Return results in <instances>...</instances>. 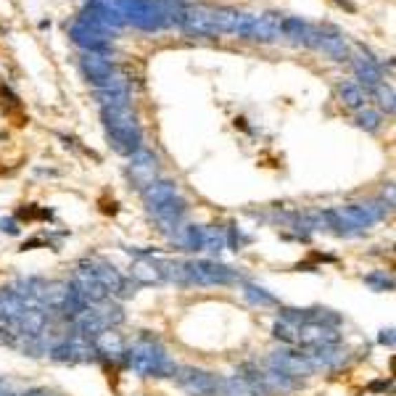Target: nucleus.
Returning <instances> with one entry per match:
<instances>
[{
	"mask_svg": "<svg viewBox=\"0 0 396 396\" xmlns=\"http://www.w3.org/2000/svg\"><path fill=\"white\" fill-rule=\"evenodd\" d=\"M246 296H249L253 304H259V306H275V304H278V299H275L272 293H267L264 288H256V285H246Z\"/></svg>",
	"mask_w": 396,
	"mask_h": 396,
	"instance_id": "19",
	"label": "nucleus"
},
{
	"mask_svg": "<svg viewBox=\"0 0 396 396\" xmlns=\"http://www.w3.org/2000/svg\"><path fill=\"white\" fill-rule=\"evenodd\" d=\"M269 364H272L275 370H280L283 375L293 378V380L309 378V375L315 373L312 362H309V359H306L301 351H275V354L269 357Z\"/></svg>",
	"mask_w": 396,
	"mask_h": 396,
	"instance_id": "7",
	"label": "nucleus"
},
{
	"mask_svg": "<svg viewBox=\"0 0 396 396\" xmlns=\"http://www.w3.org/2000/svg\"><path fill=\"white\" fill-rule=\"evenodd\" d=\"M0 230H3V233H8V236H16V233H19L16 220H3V222H0Z\"/></svg>",
	"mask_w": 396,
	"mask_h": 396,
	"instance_id": "24",
	"label": "nucleus"
},
{
	"mask_svg": "<svg viewBox=\"0 0 396 396\" xmlns=\"http://www.w3.org/2000/svg\"><path fill=\"white\" fill-rule=\"evenodd\" d=\"M132 278L138 280V283H161L164 278H161V269H158V264L154 262V259H138L135 264H132Z\"/></svg>",
	"mask_w": 396,
	"mask_h": 396,
	"instance_id": "15",
	"label": "nucleus"
},
{
	"mask_svg": "<svg viewBox=\"0 0 396 396\" xmlns=\"http://www.w3.org/2000/svg\"><path fill=\"white\" fill-rule=\"evenodd\" d=\"M19 396H53V394H48V391H40V388H37V391H27V394H19Z\"/></svg>",
	"mask_w": 396,
	"mask_h": 396,
	"instance_id": "26",
	"label": "nucleus"
},
{
	"mask_svg": "<svg viewBox=\"0 0 396 396\" xmlns=\"http://www.w3.org/2000/svg\"><path fill=\"white\" fill-rule=\"evenodd\" d=\"M50 357L56 362H69V364L90 362V359H95V348L87 338L74 335V338H69V341H63V344L50 348Z\"/></svg>",
	"mask_w": 396,
	"mask_h": 396,
	"instance_id": "8",
	"label": "nucleus"
},
{
	"mask_svg": "<svg viewBox=\"0 0 396 396\" xmlns=\"http://www.w3.org/2000/svg\"><path fill=\"white\" fill-rule=\"evenodd\" d=\"M341 98H344V103H346L348 109H362L364 103H367V95L357 85H351V82L341 85Z\"/></svg>",
	"mask_w": 396,
	"mask_h": 396,
	"instance_id": "18",
	"label": "nucleus"
},
{
	"mask_svg": "<svg viewBox=\"0 0 396 396\" xmlns=\"http://www.w3.org/2000/svg\"><path fill=\"white\" fill-rule=\"evenodd\" d=\"M172 378L188 396H217L220 391V378H214L211 373L198 370V367H188V364L174 367Z\"/></svg>",
	"mask_w": 396,
	"mask_h": 396,
	"instance_id": "4",
	"label": "nucleus"
},
{
	"mask_svg": "<svg viewBox=\"0 0 396 396\" xmlns=\"http://www.w3.org/2000/svg\"><path fill=\"white\" fill-rule=\"evenodd\" d=\"M37 217H50V211H34V206H27L19 211V220H37Z\"/></svg>",
	"mask_w": 396,
	"mask_h": 396,
	"instance_id": "23",
	"label": "nucleus"
},
{
	"mask_svg": "<svg viewBox=\"0 0 396 396\" xmlns=\"http://www.w3.org/2000/svg\"><path fill=\"white\" fill-rule=\"evenodd\" d=\"M185 269H188V280L196 285H230L238 280V275L230 267H225L220 262H209V259L185 262Z\"/></svg>",
	"mask_w": 396,
	"mask_h": 396,
	"instance_id": "5",
	"label": "nucleus"
},
{
	"mask_svg": "<svg viewBox=\"0 0 396 396\" xmlns=\"http://www.w3.org/2000/svg\"><path fill=\"white\" fill-rule=\"evenodd\" d=\"M72 288L79 293V299L85 304H98V301H106L109 293L106 288L101 285V280L93 275V269L87 267V262H79L77 272H74V280H72Z\"/></svg>",
	"mask_w": 396,
	"mask_h": 396,
	"instance_id": "6",
	"label": "nucleus"
},
{
	"mask_svg": "<svg viewBox=\"0 0 396 396\" xmlns=\"http://www.w3.org/2000/svg\"><path fill=\"white\" fill-rule=\"evenodd\" d=\"M296 331H299V325L291 322V320H285V317H280V320L275 322V328H272L275 338H280L283 344H291V346H296Z\"/></svg>",
	"mask_w": 396,
	"mask_h": 396,
	"instance_id": "17",
	"label": "nucleus"
},
{
	"mask_svg": "<svg viewBox=\"0 0 396 396\" xmlns=\"http://www.w3.org/2000/svg\"><path fill=\"white\" fill-rule=\"evenodd\" d=\"M386 217V206L383 204H346L341 209L325 211L322 220L338 233H351V230H367L370 225Z\"/></svg>",
	"mask_w": 396,
	"mask_h": 396,
	"instance_id": "3",
	"label": "nucleus"
},
{
	"mask_svg": "<svg viewBox=\"0 0 396 396\" xmlns=\"http://www.w3.org/2000/svg\"><path fill=\"white\" fill-rule=\"evenodd\" d=\"M236 378L246 386L249 396H272L267 388V383H264V373H262L259 367H253V364H243V367L238 370Z\"/></svg>",
	"mask_w": 396,
	"mask_h": 396,
	"instance_id": "13",
	"label": "nucleus"
},
{
	"mask_svg": "<svg viewBox=\"0 0 396 396\" xmlns=\"http://www.w3.org/2000/svg\"><path fill=\"white\" fill-rule=\"evenodd\" d=\"M378 95H380V106L391 114V111H394V93H391V87L378 85Z\"/></svg>",
	"mask_w": 396,
	"mask_h": 396,
	"instance_id": "22",
	"label": "nucleus"
},
{
	"mask_svg": "<svg viewBox=\"0 0 396 396\" xmlns=\"http://www.w3.org/2000/svg\"><path fill=\"white\" fill-rule=\"evenodd\" d=\"M380 344H388V346H394V331H383V333H380Z\"/></svg>",
	"mask_w": 396,
	"mask_h": 396,
	"instance_id": "25",
	"label": "nucleus"
},
{
	"mask_svg": "<svg viewBox=\"0 0 396 396\" xmlns=\"http://www.w3.org/2000/svg\"><path fill=\"white\" fill-rule=\"evenodd\" d=\"M85 262H87V267L93 269L95 278L101 280V285L106 288V293H109V296H129L125 275L114 267V264L103 262V259H85Z\"/></svg>",
	"mask_w": 396,
	"mask_h": 396,
	"instance_id": "10",
	"label": "nucleus"
},
{
	"mask_svg": "<svg viewBox=\"0 0 396 396\" xmlns=\"http://www.w3.org/2000/svg\"><path fill=\"white\" fill-rule=\"evenodd\" d=\"M304 357L312 362V367H338V364L346 359V354L335 346V344H325V346H309Z\"/></svg>",
	"mask_w": 396,
	"mask_h": 396,
	"instance_id": "12",
	"label": "nucleus"
},
{
	"mask_svg": "<svg viewBox=\"0 0 396 396\" xmlns=\"http://www.w3.org/2000/svg\"><path fill=\"white\" fill-rule=\"evenodd\" d=\"M0 396H8V394H6V386H3V383H0Z\"/></svg>",
	"mask_w": 396,
	"mask_h": 396,
	"instance_id": "27",
	"label": "nucleus"
},
{
	"mask_svg": "<svg viewBox=\"0 0 396 396\" xmlns=\"http://www.w3.org/2000/svg\"><path fill=\"white\" fill-rule=\"evenodd\" d=\"M90 344H93L95 354H103V357H125L127 351V344L125 338L119 335V333L114 331V328H106V331L95 333L93 338H90Z\"/></svg>",
	"mask_w": 396,
	"mask_h": 396,
	"instance_id": "11",
	"label": "nucleus"
},
{
	"mask_svg": "<svg viewBox=\"0 0 396 396\" xmlns=\"http://www.w3.org/2000/svg\"><path fill=\"white\" fill-rule=\"evenodd\" d=\"M180 243L190 251H204V227L201 225H188L180 230Z\"/></svg>",
	"mask_w": 396,
	"mask_h": 396,
	"instance_id": "16",
	"label": "nucleus"
},
{
	"mask_svg": "<svg viewBox=\"0 0 396 396\" xmlns=\"http://www.w3.org/2000/svg\"><path fill=\"white\" fill-rule=\"evenodd\" d=\"M125 357H127V364H129L138 375H169L174 370L169 357H167V351H164V346H161L158 341H154V338H148V335L138 338V341L125 351Z\"/></svg>",
	"mask_w": 396,
	"mask_h": 396,
	"instance_id": "1",
	"label": "nucleus"
},
{
	"mask_svg": "<svg viewBox=\"0 0 396 396\" xmlns=\"http://www.w3.org/2000/svg\"><path fill=\"white\" fill-rule=\"evenodd\" d=\"M364 283L373 285L375 291H391V288H394V280H391V278H386L383 272H373V275H367V278H364Z\"/></svg>",
	"mask_w": 396,
	"mask_h": 396,
	"instance_id": "20",
	"label": "nucleus"
},
{
	"mask_svg": "<svg viewBox=\"0 0 396 396\" xmlns=\"http://www.w3.org/2000/svg\"><path fill=\"white\" fill-rule=\"evenodd\" d=\"M296 346H325V344H338V331L333 325H322V322H296Z\"/></svg>",
	"mask_w": 396,
	"mask_h": 396,
	"instance_id": "9",
	"label": "nucleus"
},
{
	"mask_svg": "<svg viewBox=\"0 0 396 396\" xmlns=\"http://www.w3.org/2000/svg\"><path fill=\"white\" fill-rule=\"evenodd\" d=\"M106 119V129L114 143V148L119 154H138L140 151V127L135 122V116L127 111V106H111L103 111Z\"/></svg>",
	"mask_w": 396,
	"mask_h": 396,
	"instance_id": "2",
	"label": "nucleus"
},
{
	"mask_svg": "<svg viewBox=\"0 0 396 396\" xmlns=\"http://www.w3.org/2000/svg\"><path fill=\"white\" fill-rule=\"evenodd\" d=\"M156 161H154V156L148 154V151H138V154H132V167H129V172H132V177L140 183V188H145V185H151L154 183V167Z\"/></svg>",
	"mask_w": 396,
	"mask_h": 396,
	"instance_id": "14",
	"label": "nucleus"
},
{
	"mask_svg": "<svg viewBox=\"0 0 396 396\" xmlns=\"http://www.w3.org/2000/svg\"><path fill=\"white\" fill-rule=\"evenodd\" d=\"M378 125H380V116L375 111H362V114H359V127H364V129H378Z\"/></svg>",
	"mask_w": 396,
	"mask_h": 396,
	"instance_id": "21",
	"label": "nucleus"
}]
</instances>
